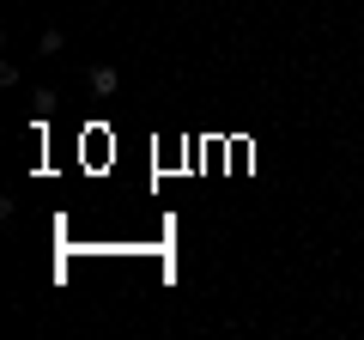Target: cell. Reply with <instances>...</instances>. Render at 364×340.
Wrapping results in <instances>:
<instances>
[{
  "label": "cell",
  "instance_id": "obj_1",
  "mask_svg": "<svg viewBox=\"0 0 364 340\" xmlns=\"http://www.w3.org/2000/svg\"><path fill=\"white\" fill-rule=\"evenodd\" d=\"M85 85H91V97H116L122 73H116V67H91V73H85Z\"/></svg>",
  "mask_w": 364,
  "mask_h": 340
},
{
  "label": "cell",
  "instance_id": "obj_2",
  "mask_svg": "<svg viewBox=\"0 0 364 340\" xmlns=\"http://www.w3.org/2000/svg\"><path fill=\"white\" fill-rule=\"evenodd\" d=\"M37 49H43V55H61V49H67V37H61V31H43Z\"/></svg>",
  "mask_w": 364,
  "mask_h": 340
}]
</instances>
